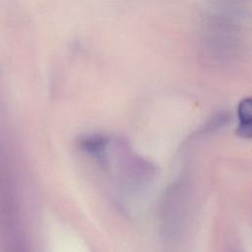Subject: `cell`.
Wrapping results in <instances>:
<instances>
[{
    "mask_svg": "<svg viewBox=\"0 0 252 252\" xmlns=\"http://www.w3.org/2000/svg\"><path fill=\"white\" fill-rule=\"evenodd\" d=\"M239 125L236 132L243 138L251 137V122H252V101L249 97L243 98L237 107Z\"/></svg>",
    "mask_w": 252,
    "mask_h": 252,
    "instance_id": "cell-1",
    "label": "cell"
},
{
    "mask_svg": "<svg viewBox=\"0 0 252 252\" xmlns=\"http://www.w3.org/2000/svg\"><path fill=\"white\" fill-rule=\"evenodd\" d=\"M107 140L105 137L100 135H90L82 139L81 147L89 153L98 154L102 152L104 147L106 146Z\"/></svg>",
    "mask_w": 252,
    "mask_h": 252,
    "instance_id": "cell-2",
    "label": "cell"
}]
</instances>
